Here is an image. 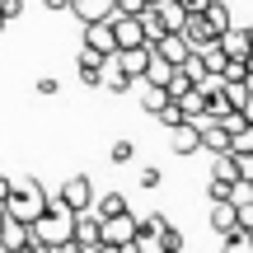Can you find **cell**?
<instances>
[{"label":"cell","mask_w":253,"mask_h":253,"mask_svg":"<svg viewBox=\"0 0 253 253\" xmlns=\"http://www.w3.org/2000/svg\"><path fill=\"white\" fill-rule=\"evenodd\" d=\"M0 207H5V216L33 225V220L42 216V207H47V192H42V183H38V178H19V183H9V192H5Z\"/></svg>","instance_id":"1"},{"label":"cell","mask_w":253,"mask_h":253,"mask_svg":"<svg viewBox=\"0 0 253 253\" xmlns=\"http://www.w3.org/2000/svg\"><path fill=\"white\" fill-rule=\"evenodd\" d=\"M33 239L38 244H47V249H56V244H66L71 239V230H75V211H66L56 197H47V207H42V216L33 220Z\"/></svg>","instance_id":"2"},{"label":"cell","mask_w":253,"mask_h":253,"mask_svg":"<svg viewBox=\"0 0 253 253\" xmlns=\"http://www.w3.org/2000/svg\"><path fill=\"white\" fill-rule=\"evenodd\" d=\"M56 202H61L66 211H89V207H94V183L84 178V173H75V178H66V183H61Z\"/></svg>","instance_id":"3"},{"label":"cell","mask_w":253,"mask_h":253,"mask_svg":"<svg viewBox=\"0 0 253 253\" xmlns=\"http://www.w3.org/2000/svg\"><path fill=\"white\" fill-rule=\"evenodd\" d=\"M136 225H141V220H136L131 211H122V216H108V220H99V239H103V244L126 249V244L136 239Z\"/></svg>","instance_id":"4"},{"label":"cell","mask_w":253,"mask_h":253,"mask_svg":"<svg viewBox=\"0 0 253 253\" xmlns=\"http://www.w3.org/2000/svg\"><path fill=\"white\" fill-rule=\"evenodd\" d=\"M145 47H150L160 61H169V66H183L192 56V47H188V38H183V33H160L155 42H145Z\"/></svg>","instance_id":"5"},{"label":"cell","mask_w":253,"mask_h":253,"mask_svg":"<svg viewBox=\"0 0 253 253\" xmlns=\"http://www.w3.org/2000/svg\"><path fill=\"white\" fill-rule=\"evenodd\" d=\"M108 28H113V42L118 47H145V28L136 14H108Z\"/></svg>","instance_id":"6"},{"label":"cell","mask_w":253,"mask_h":253,"mask_svg":"<svg viewBox=\"0 0 253 253\" xmlns=\"http://www.w3.org/2000/svg\"><path fill=\"white\" fill-rule=\"evenodd\" d=\"M145 61H150V47H118V52H113V66H118L131 84L145 75Z\"/></svg>","instance_id":"7"},{"label":"cell","mask_w":253,"mask_h":253,"mask_svg":"<svg viewBox=\"0 0 253 253\" xmlns=\"http://www.w3.org/2000/svg\"><path fill=\"white\" fill-rule=\"evenodd\" d=\"M197 141H202V150L225 155L230 150V126L225 122H197Z\"/></svg>","instance_id":"8"},{"label":"cell","mask_w":253,"mask_h":253,"mask_svg":"<svg viewBox=\"0 0 253 253\" xmlns=\"http://www.w3.org/2000/svg\"><path fill=\"white\" fill-rule=\"evenodd\" d=\"M84 47H89V52H99V56H113V52H118L108 19H99V24H84Z\"/></svg>","instance_id":"9"},{"label":"cell","mask_w":253,"mask_h":253,"mask_svg":"<svg viewBox=\"0 0 253 253\" xmlns=\"http://www.w3.org/2000/svg\"><path fill=\"white\" fill-rule=\"evenodd\" d=\"M28 244H33V230H28L24 220L5 216V225H0V249H14V253H24Z\"/></svg>","instance_id":"10"},{"label":"cell","mask_w":253,"mask_h":253,"mask_svg":"<svg viewBox=\"0 0 253 253\" xmlns=\"http://www.w3.org/2000/svg\"><path fill=\"white\" fill-rule=\"evenodd\" d=\"M66 9H71L80 24H99V19H108V14H113V0H71Z\"/></svg>","instance_id":"11"},{"label":"cell","mask_w":253,"mask_h":253,"mask_svg":"<svg viewBox=\"0 0 253 253\" xmlns=\"http://www.w3.org/2000/svg\"><path fill=\"white\" fill-rule=\"evenodd\" d=\"M183 38H188V47H202V42H216V33H211V24L202 14H183Z\"/></svg>","instance_id":"12"},{"label":"cell","mask_w":253,"mask_h":253,"mask_svg":"<svg viewBox=\"0 0 253 253\" xmlns=\"http://www.w3.org/2000/svg\"><path fill=\"white\" fill-rule=\"evenodd\" d=\"M75 75H80L84 84H99V75H103V56L89 52V47H80V56H75Z\"/></svg>","instance_id":"13"},{"label":"cell","mask_w":253,"mask_h":253,"mask_svg":"<svg viewBox=\"0 0 253 253\" xmlns=\"http://www.w3.org/2000/svg\"><path fill=\"white\" fill-rule=\"evenodd\" d=\"M216 42H220V52H225V56H239V61H249V38H244V28L230 24L225 33L216 38Z\"/></svg>","instance_id":"14"},{"label":"cell","mask_w":253,"mask_h":253,"mask_svg":"<svg viewBox=\"0 0 253 253\" xmlns=\"http://www.w3.org/2000/svg\"><path fill=\"white\" fill-rule=\"evenodd\" d=\"M192 52H197V61H202V71H207V75H220V66L230 61V56L220 52V42H202V47H192Z\"/></svg>","instance_id":"15"},{"label":"cell","mask_w":253,"mask_h":253,"mask_svg":"<svg viewBox=\"0 0 253 253\" xmlns=\"http://www.w3.org/2000/svg\"><path fill=\"white\" fill-rule=\"evenodd\" d=\"M211 230H216V235L239 230V225H235V202H211Z\"/></svg>","instance_id":"16"},{"label":"cell","mask_w":253,"mask_h":253,"mask_svg":"<svg viewBox=\"0 0 253 253\" xmlns=\"http://www.w3.org/2000/svg\"><path fill=\"white\" fill-rule=\"evenodd\" d=\"M173 131V150L178 155H192V150H202V141H197V126L192 122H178V126H169Z\"/></svg>","instance_id":"17"},{"label":"cell","mask_w":253,"mask_h":253,"mask_svg":"<svg viewBox=\"0 0 253 253\" xmlns=\"http://www.w3.org/2000/svg\"><path fill=\"white\" fill-rule=\"evenodd\" d=\"M99 84H103V89H113V94H126V89H131V80H126L118 66H113V56H103V75H99Z\"/></svg>","instance_id":"18"},{"label":"cell","mask_w":253,"mask_h":253,"mask_svg":"<svg viewBox=\"0 0 253 253\" xmlns=\"http://www.w3.org/2000/svg\"><path fill=\"white\" fill-rule=\"evenodd\" d=\"M89 211H94L99 220H108V216H122V211H131V207H126V197H122V192H108V197H99Z\"/></svg>","instance_id":"19"},{"label":"cell","mask_w":253,"mask_h":253,"mask_svg":"<svg viewBox=\"0 0 253 253\" xmlns=\"http://www.w3.org/2000/svg\"><path fill=\"white\" fill-rule=\"evenodd\" d=\"M202 19H207V24H211V33H216V38H220V33H225V28H230V24H235V19H230V9H225V5H220V0H211V5H207V9H202Z\"/></svg>","instance_id":"20"},{"label":"cell","mask_w":253,"mask_h":253,"mask_svg":"<svg viewBox=\"0 0 253 253\" xmlns=\"http://www.w3.org/2000/svg\"><path fill=\"white\" fill-rule=\"evenodd\" d=\"M155 9H160V19H164V28H169V33H178V28H183V14H188V9H183L178 0H160Z\"/></svg>","instance_id":"21"},{"label":"cell","mask_w":253,"mask_h":253,"mask_svg":"<svg viewBox=\"0 0 253 253\" xmlns=\"http://www.w3.org/2000/svg\"><path fill=\"white\" fill-rule=\"evenodd\" d=\"M169 75H173V66L160 61V56L150 52V61H145V75H141V80H145V84H160V89H164V80H169Z\"/></svg>","instance_id":"22"},{"label":"cell","mask_w":253,"mask_h":253,"mask_svg":"<svg viewBox=\"0 0 253 253\" xmlns=\"http://www.w3.org/2000/svg\"><path fill=\"white\" fill-rule=\"evenodd\" d=\"M211 178H220V183H239V169H235V155H216V169H211Z\"/></svg>","instance_id":"23"},{"label":"cell","mask_w":253,"mask_h":253,"mask_svg":"<svg viewBox=\"0 0 253 253\" xmlns=\"http://www.w3.org/2000/svg\"><path fill=\"white\" fill-rule=\"evenodd\" d=\"M164 103H169V94H164L160 84H145V89H141V108H145V113H160Z\"/></svg>","instance_id":"24"},{"label":"cell","mask_w":253,"mask_h":253,"mask_svg":"<svg viewBox=\"0 0 253 253\" xmlns=\"http://www.w3.org/2000/svg\"><path fill=\"white\" fill-rule=\"evenodd\" d=\"M220 253H253V239L244 235V230H230L225 244H220Z\"/></svg>","instance_id":"25"},{"label":"cell","mask_w":253,"mask_h":253,"mask_svg":"<svg viewBox=\"0 0 253 253\" xmlns=\"http://www.w3.org/2000/svg\"><path fill=\"white\" fill-rule=\"evenodd\" d=\"M160 244H164V253H183V235L169 225V220L160 225Z\"/></svg>","instance_id":"26"},{"label":"cell","mask_w":253,"mask_h":253,"mask_svg":"<svg viewBox=\"0 0 253 253\" xmlns=\"http://www.w3.org/2000/svg\"><path fill=\"white\" fill-rule=\"evenodd\" d=\"M155 118H160L164 126H178V122H183V108H178V99H169V103H164L160 113H155Z\"/></svg>","instance_id":"27"},{"label":"cell","mask_w":253,"mask_h":253,"mask_svg":"<svg viewBox=\"0 0 253 253\" xmlns=\"http://www.w3.org/2000/svg\"><path fill=\"white\" fill-rule=\"evenodd\" d=\"M235 155V150H230ZM235 169H239V183H249L253 178V155H235Z\"/></svg>","instance_id":"28"},{"label":"cell","mask_w":253,"mask_h":253,"mask_svg":"<svg viewBox=\"0 0 253 253\" xmlns=\"http://www.w3.org/2000/svg\"><path fill=\"white\" fill-rule=\"evenodd\" d=\"M145 0H113V14H141Z\"/></svg>","instance_id":"29"},{"label":"cell","mask_w":253,"mask_h":253,"mask_svg":"<svg viewBox=\"0 0 253 253\" xmlns=\"http://www.w3.org/2000/svg\"><path fill=\"white\" fill-rule=\"evenodd\" d=\"M131 155H136V145H131V141H118V145H113V164H126Z\"/></svg>","instance_id":"30"},{"label":"cell","mask_w":253,"mask_h":253,"mask_svg":"<svg viewBox=\"0 0 253 253\" xmlns=\"http://www.w3.org/2000/svg\"><path fill=\"white\" fill-rule=\"evenodd\" d=\"M235 113H239V118H244V122H253V89L244 94V103H239V108H235Z\"/></svg>","instance_id":"31"},{"label":"cell","mask_w":253,"mask_h":253,"mask_svg":"<svg viewBox=\"0 0 253 253\" xmlns=\"http://www.w3.org/2000/svg\"><path fill=\"white\" fill-rule=\"evenodd\" d=\"M178 5H183V9H188V14H202V9H207V5H211V0H178Z\"/></svg>","instance_id":"32"},{"label":"cell","mask_w":253,"mask_h":253,"mask_svg":"<svg viewBox=\"0 0 253 253\" xmlns=\"http://www.w3.org/2000/svg\"><path fill=\"white\" fill-rule=\"evenodd\" d=\"M0 9H5V19H14L19 9H24V0H0Z\"/></svg>","instance_id":"33"},{"label":"cell","mask_w":253,"mask_h":253,"mask_svg":"<svg viewBox=\"0 0 253 253\" xmlns=\"http://www.w3.org/2000/svg\"><path fill=\"white\" fill-rule=\"evenodd\" d=\"M89 253H126V249H118V244H103V239H99V244H94Z\"/></svg>","instance_id":"34"},{"label":"cell","mask_w":253,"mask_h":253,"mask_svg":"<svg viewBox=\"0 0 253 253\" xmlns=\"http://www.w3.org/2000/svg\"><path fill=\"white\" fill-rule=\"evenodd\" d=\"M24 253H52V249H47V244H38V239H33V244H28Z\"/></svg>","instance_id":"35"},{"label":"cell","mask_w":253,"mask_h":253,"mask_svg":"<svg viewBox=\"0 0 253 253\" xmlns=\"http://www.w3.org/2000/svg\"><path fill=\"white\" fill-rule=\"evenodd\" d=\"M42 5H47V9H66L71 0H42Z\"/></svg>","instance_id":"36"},{"label":"cell","mask_w":253,"mask_h":253,"mask_svg":"<svg viewBox=\"0 0 253 253\" xmlns=\"http://www.w3.org/2000/svg\"><path fill=\"white\" fill-rule=\"evenodd\" d=\"M244 38H249V56H253V24H249V28H244Z\"/></svg>","instance_id":"37"},{"label":"cell","mask_w":253,"mask_h":253,"mask_svg":"<svg viewBox=\"0 0 253 253\" xmlns=\"http://www.w3.org/2000/svg\"><path fill=\"white\" fill-rule=\"evenodd\" d=\"M249 89H253V56H249Z\"/></svg>","instance_id":"38"},{"label":"cell","mask_w":253,"mask_h":253,"mask_svg":"<svg viewBox=\"0 0 253 253\" xmlns=\"http://www.w3.org/2000/svg\"><path fill=\"white\" fill-rule=\"evenodd\" d=\"M5 24H9V19H5V9H0V33H5Z\"/></svg>","instance_id":"39"},{"label":"cell","mask_w":253,"mask_h":253,"mask_svg":"<svg viewBox=\"0 0 253 253\" xmlns=\"http://www.w3.org/2000/svg\"><path fill=\"white\" fill-rule=\"evenodd\" d=\"M244 192H249V197H253V178H249V183H244Z\"/></svg>","instance_id":"40"},{"label":"cell","mask_w":253,"mask_h":253,"mask_svg":"<svg viewBox=\"0 0 253 253\" xmlns=\"http://www.w3.org/2000/svg\"><path fill=\"white\" fill-rule=\"evenodd\" d=\"M0 225H5V207H0Z\"/></svg>","instance_id":"41"},{"label":"cell","mask_w":253,"mask_h":253,"mask_svg":"<svg viewBox=\"0 0 253 253\" xmlns=\"http://www.w3.org/2000/svg\"><path fill=\"white\" fill-rule=\"evenodd\" d=\"M145 5H160V0H145Z\"/></svg>","instance_id":"42"},{"label":"cell","mask_w":253,"mask_h":253,"mask_svg":"<svg viewBox=\"0 0 253 253\" xmlns=\"http://www.w3.org/2000/svg\"><path fill=\"white\" fill-rule=\"evenodd\" d=\"M0 253H14V249H0Z\"/></svg>","instance_id":"43"},{"label":"cell","mask_w":253,"mask_h":253,"mask_svg":"<svg viewBox=\"0 0 253 253\" xmlns=\"http://www.w3.org/2000/svg\"><path fill=\"white\" fill-rule=\"evenodd\" d=\"M249 239H253V230H249Z\"/></svg>","instance_id":"44"},{"label":"cell","mask_w":253,"mask_h":253,"mask_svg":"<svg viewBox=\"0 0 253 253\" xmlns=\"http://www.w3.org/2000/svg\"><path fill=\"white\" fill-rule=\"evenodd\" d=\"M126 253H131V249H126Z\"/></svg>","instance_id":"45"}]
</instances>
